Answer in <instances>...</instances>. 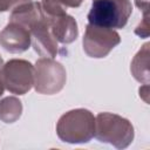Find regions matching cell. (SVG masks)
<instances>
[{"instance_id":"obj_1","label":"cell","mask_w":150,"mask_h":150,"mask_svg":"<svg viewBox=\"0 0 150 150\" xmlns=\"http://www.w3.org/2000/svg\"><path fill=\"white\" fill-rule=\"evenodd\" d=\"M132 12L129 0H93L88 13L89 25L104 28H123Z\"/></svg>"},{"instance_id":"obj_6","label":"cell","mask_w":150,"mask_h":150,"mask_svg":"<svg viewBox=\"0 0 150 150\" xmlns=\"http://www.w3.org/2000/svg\"><path fill=\"white\" fill-rule=\"evenodd\" d=\"M120 41L121 38L114 29L88 25L83 36V49L90 57H104Z\"/></svg>"},{"instance_id":"obj_13","label":"cell","mask_w":150,"mask_h":150,"mask_svg":"<svg viewBox=\"0 0 150 150\" xmlns=\"http://www.w3.org/2000/svg\"><path fill=\"white\" fill-rule=\"evenodd\" d=\"M2 68V60H1V57H0V69Z\"/></svg>"},{"instance_id":"obj_2","label":"cell","mask_w":150,"mask_h":150,"mask_svg":"<svg viewBox=\"0 0 150 150\" xmlns=\"http://www.w3.org/2000/svg\"><path fill=\"white\" fill-rule=\"evenodd\" d=\"M56 130L59 137L63 142H88L95 132L94 116L86 109L68 111L59 120Z\"/></svg>"},{"instance_id":"obj_5","label":"cell","mask_w":150,"mask_h":150,"mask_svg":"<svg viewBox=\"0 0 150 150\" xmlns=\"http://www.w3.org/2000/svg\"><path fill=\"white\" fill-rule=\"evenodd\" d=\"M34 80L36 91L49 95L55 94L62 89L66 82V70L59 62L47 57L40 59L36 61Z\"/></svg>"},{"instance_id":"obj_4","label":"cell","mask_w":150,"mask_h":150,"mask_svg":"<svg viewBox=\"0 0 150 150\" xmlns=\"http://www.w3.org/2000/svg\"><path fill=\"white\" fill-rule=\"evenodd\" d=\"M96 132L95 136L101 142H109L117 148H120L118 142H121V148L127 146L132 141L134 135L116 131L122 129H131L132 125L129 123V121L109 112H101L96 117L95 122Z\"/></svg>"},{"instance_id":"obj_8","label":"cell","mask_w":150,"mask_h":150,"mask_svg":"<svg viewBox=\"0 0 150 150\" xmlns=\"http://www.w3.org/2000/svg\"><path fill=\"white\" fill-rule=\"evenodd\" d=\"M50 33L56 41L61 43H70L77 38V25L73 16L67 14L49 15Z\"/></svg>"},{"instance_id":"obj_3","label":"cell","mask_w":150,"mask_h":150,"mask_svg":"<svg viewBox=\"0 0 150 150\" xmlns=\"http://www.w3.org/2000/svg\"><path fill=\"white\" fill-rule=\"evenodd\" d=\"M4 86L13 94H26L34 84V68L25 60H11L0 69Z\"/></svg>"},{"instance_id":"obj_12","label":"cell","mask_w":150,"mask_h":150,"mask_svg":"<svg viewBox=\"0 0 150 150\" xmlns=\"http://www.w3.org/2000/svg\"><path fill=\"white\" fill-rule=\"evenodd\" d=\"M4 88H5V86H4L2 80H1V77H0V96H1V95H2V93H4Z\"/></svg>"},{"instance_id":"obj_11","label":"cell","mask_w":150,"mask_h":150,"mask_svg":"<svg viewBox=\"0 0 150 150\" xmlns=\"http://www.w3.org/2000/svg\"><path fill=\"white\" fill-rule=\"evenodd\" d=\"M30 0H0V12L8 11L13 6H20L22 4L29 2Z\"/></svg>"},{"instance_id":"obj_9","label":"cell","mask_w":150,"mask_h":150,"mask_svg":"<svg viewBox=\"0 0 150 150\" xmlns=\"http://www.w3.org/2000/svg\"><path fill=\"white\" fill-rule=\"evenodd\" d=\"M21 102L15 97H7L0 102V118L6 123H12L21 115Z\"/></svg>"},{"instance_id":"obj_10","label":"cell","mask_w":150,"mask_h":150,"mask_svg":"<svg viewBox=\"0 0 150 150\" xmlns=\"http://www.w3.org/2000/svg\"><path fill=\"white\" fill-rule=\"evenodd\" d=\"M82 0H42V9L48 15L66 14V7H79Z\"/></svg>"},{"instance_id":"obj_7","label":"cell","mask_w":150,"mask_h":150,"mask_svg":"<svg viewBox=\"0 0 150 150\" xmlns=\"http://www.w3.org/2000/svg\"><path fill=\"white\" fill-rule=\"evenodd\" d=\"M0 43L7 52H25L30 45V33L25 26L18 22H11L1 32Z\"/></svg>"}]
</instances>
